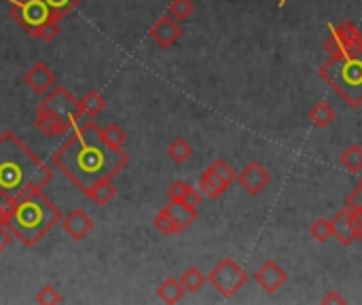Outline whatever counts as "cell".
<instances>
[{
	"mask_svg": "<svg viewBox=\"0 0 362 305\" xmlns=\"http://www.w3.org/2000/svg\"><path fill=\"white\" fill-rule=\"evenodd\" d=\"M81 2H83V0H45V4L49 6L51 15L57 17V19H62V17H66L68 13H72Z\"/></svg>",
	"mask_w": 362,
	"mask_h": 305,
	"instance_id": "26",
	"label": "cell"
},
{
	"mask_svg": "<svg viewBox=\"0 0 362 305\" xmlns=\"http://www.w3.org/2000/svg\"><path fill=\"white\" fill-rule=\"evenodd\" d=\"M331 229L333 238H337L344 246H350L356 242V212L350 206H344L331 221Z\"/></svg>",
	"mask_w": 362,
	"mask_h": 305,
	"instance_id": "15",
	"label": "cell"
},
{
	"mask_svg": "<svg viewBox=\"0 0 362 305\" xmlns=\"http://www.w3.org/2000/svg\"><path fill=\"white\" fill-rule=\"evenodd\" d=\"M210 170L218 176V178H223L227 185H231L233 180H235V172L229 168V163L225 161V159H221V157H216L212 163H210Z\"/></svg>",
	"mask_w": 362,
	"mask_h": 305,
	"instance_id": "29",
	"label": "cell"
},
{
	"mask_svg": "<svg viewBox=\"0 0 362 305\" xmlns=\"http://www.w3.org/2000/svg\"><path fill=\"white\" fill-rule=\"evenodd\" d=\"M161 212L170 219V223L174 227V234H185L197 219V208H193V206H189V204H185L180 200H170L161 208Z\"/></svg>",
	"mask_w": 362,
	"mask_h": 305,
	"instance_id": "11",
	"label": "cell"
},
{
	"mask_svg": "<svg viewBox=\"0 0 362 305\" xmlns=\"http://www.w3.org/2000/svg\"><path fill=\"white\" fill-rule=\"evenodd\" d=\"M78 108L83 115L87 117H98L104 108H106V98L98 91V89H89L81 100H78Z\"/></svg>",
	"mask_w": 362,
	"mask_h": 305,
	"instance_id": "19",
	"label": "cell"
},
{
	"mask_svg": "<svg viewBox=\"0 0 362 305\" xmlns=\"http://www.w3.org/2000/svg\"><path fill=\"white\" fill-rule=\"evenodd\" d=\"M13 242H15V236L11 227L6 225V221H0V253H4Z\"/></svg>",
	"mask_w": 362,
	"mask_h": 305,
	"instance_id": "33",
	"label": "cell"
},
{
	"mask_svg": "<svg viewBox=\"0 0 362 305\" xmlns=\"http://www.w3.org/2000/svg\"><path fill=\"white\" fill-rule=\"evenodd\" d=\"M168 13L176 19V21H185L195 13V2L193 0H172L168 6Z\"/></svg>",
	"mask_w": 362,
	"mask_h": 305,
	"instance_id": "25",
	"label": "cell"
},
{
	"mask_svg": "<svg viewBox=\"0 0 362 305\" xmlns=\"http://www.w3.org/2000/svg\"><path fill=\"white\" fill-rule=\"evenodd\" d=\"M85 195H87L93 204L106 206V204H110L112 197L117 195V187L112 185V178H104V180L95 183L89 191H85Z\"/></svg>",
	"mask_w": 362,
	"mask_h": 305,
	"instance_id": "17",
	"label": "cell"
},
{
	"mask_svg": "<svg viewBox=\"0 0 362 305\" xmlns=\"http://www.w3.org/2000/svg\"><path fill=\"white\" fill-rule=\"evenodd\" d=\"M15 202H17V200H13V197H8V195H0V221H6V217L11 214Z\"/></svg>",
	"mask_w": 362,
	"mask_h": 305,
	"instance_id": "35",
	"label": "cell"
},
{
	"mask_svg": "<svg viewBox=\"0 0 362 305\" xmlns=\"http://www.w3.org/2000/svg\"><path fill=\"white\" fill-rule=\"evenodd\" d=\"M191 155H193V146L185 138H174L168 146V157L174 163H185L191 159Z\"/></svg>",
	"mask_w": 362,
	"mask_h": 305,
	"instance_id": "23",
	"label": "cell"
},
{
	"mask_svg": "<svg viewBox=\"0 0 362 305\" xmlns=\"http://www.w3.org/2000/svg\"><path fill=\"white\" fill-rule=\"evenodd\" d=\"M227 189H229V185L223 178H218L210 168L199 176V191H202V195H206L210 200H218Z\"/></svg>",
	"mask_w": 362,
	"mask_h": 305,
	"instance_id": "16",
	"label": "cell"
},
{
	"mask_svg": "<svg viewBox=\"0 0 362 305\" xmlns=\"http://www.w3.org/2000/svg\"><path fill=\"white\" fill-rule=\"evenodd\" d=\"M335 119H337V115H335V110L331 108V104H327V102H318V104H314V108L310 110V121H312L314 127L325 130V127L333 125Z\"/></svg>",
	"mask_w": 362,
	"mask_h": 305,
	"instance_id": "20",
	"label": "cell"
},
{
	"mask_svg": "<svg viewBox=\"0 0 362 305\" xmlns=\"http://www.w3.org/2000/svg\"><path fill=\"white\" fill-rule=\"evenodd\" d=\"M59 36V19L57 17H51L49 21H45L38 30H36V34H34V38H40V40H45V42H51V40H55Z\"/></svg>",
	"mask_w": 362,
	"mask_h": 305,
	"instance_id": "28",
	"label": "cell"
},
{
	"mask_svg": "<svg viewBox=\"0 0 362 305\" xmlns=\"http://www.w3.org/2000/svg\"><path fill=\"white\" fill-rule=\"evenodd\" d=\"M341 166L348 170V172H354V174H361L362 172V146L361 144H350L341 157H339Z\"/></svg>",
	"mask_w": 362,
	"mask_h": 305,
	"instance_id": "22",
	"label": "cell"
},
{
	"mask_svg": "<svg viewBox=\"0 0 362 305\" xmlns=\"http://www.w3.org/2000/svg\"><path fill=\"white\" fill-rule=\"evenodd\" d=\"M255 282L267 295H274V293H278L288 282V274L276 261H267V263H263V267H259L255 272Z\"/></svg>",
	"mask_w": 362,
	"mask_h": 305,
	"instance_id": "14",
	"label": "cell"
},
{
	"mask_svg": "<svg viewBox=\"0 0 362 305\" xmlns=\"http://www.w3.org/2000/svg\"><path fill=\"white\" fill-rule=\"evenodd\" d=\"M362 34L352 21H341L331 28L329 38L325 40V49L329 57L335 55H358L362 53Z\"/></svg>",
	"mask_w": 362,
	"mask_h": 305,
	"instance_id": "7",
	"label": "cell"
},
{
	"mask_svg": "<svg viewBox=\"0 0 362 305\" xmlns=\"http://www.w3.org/2000/svg\"><path fill=\"white\" fill-rule=\"evenodd\" d=\"M8 2H11L13 21L19 23L30 36H34L36 30L53 17L45 0H8Z\"/></svg>",
	"mask_w": 362,
	"mask_h": 305,
	"instance_id": "8",
	"label": "cell"
},
{
	"mask_svg": "<svg viewBox=\"0 0 362 305\" xmlns=\"http://www.w3.org/2000/svg\"><path fill=\"white\" fill-rule=\"evenodd\" d=\"M36 304L57 305V304H62V295L57 293V289H55V287L47 284V287H42V289L36 293Z\"/></svg>",
	"mask_w": 362,
	"mask_h": 305,
	"instance_id": "30",
	"label": "cell"
},
{
	"mask_svg": "<svg viewBox=\"0 0 362 305\" xmlns=\"http://www.w3.org/2000/svg\"><path fill=\"white\" fill-rule=\"evenodd\" d=\"M59 223H62L64 234H66L70 240H74V242L85 240V236L91 234L93 227H95L93 219H91L85 210H81V208H74L72 212H68Z\"/></svg>",
	"mask_w": 362,
	"mask_h": 305,
	"instance_id": "13",
	"label": "cell"
},
{
	"mask_svg": "<svg viewBox=\"0 0 362 305\" xmlns=\"http://www.w3.org/2000/svg\"><path fill=\"white\" fill-rule=\"evenodd\" d=\"M23 85L36 96H45L55 87V72L45 62H36L23 72Z\"/></svg>",
	"mask_w": 362,
	"mask_h": 305,
	"instance_id": "10",
	"label": "cell"
},
{
	"mask_svg": "<svg viewBox=\"0 0 362 305\" xmlns=\"http://www.w3.org/2000/svg\"><path fill=\"white\" fill-rule=\"evenodd\" d=\"M189 187L191 185H187V183H182V180H174L170 187H168V200H185V195H187V191H189Z\"/></svg>",
	"mask_w": 362,
	"mask_h": 305,
	"instance_id": "31",
	"label": "cell"
},
{
	"mask_svg": "<svg viewBox=\"0 0 362 305\" xmlns=\"http://www.w3.org/2000/svg\"><path fill=\"white\" fill-rule=\"evenodd\" d=\"M208 282L206 274L199 270V267H187L182 274H180V284L185 287L187 293H197L204 289V284Z\"/></svg>",
	"mask_w": 362,
	"mask_h": 305,
	"instance_id": "21",
	"label": "cell"
},
{
	"mask_svg": "<svg viewBox=\"0 0 362 305\" xmlns=\"http://www.w3.org/2000/svg\"><path fill=\"white\" fill-rule=\"evenodd\" d=\"M153 225H155V229H157L159 234H163V236H174V227H172L170 219H168L161 210L157 212V217H155Z\"/></svg>",
	"mask_w": 362,
	"mask_h": 305,
	"instance_id": "32",
	"label": "cell"
},
{
	"mask_svg": "<svg viewBox=\"0 0 362 305\" xmlns=\"http://www.w3.org/2000/svg\"><path fill=\"white\" fill-rule=\"evenodd\" d=\"M361 51H362V47H361Z\"/></svg>",
	"mask_w": 362,
	"mask_h": 305,
	"instance_id": "39",
	"label": "cell"
},
{
	"mask_svg": "<svg viewBox=\"0 0 362 305\" xmlns=\"http://www.w3.org/2000/svg\"><path fill=\"white\" fill-rule=\"evenodd\" d=\"M361 183H362V180H361Z\"/></svg>",
	"mask_w": 362,
	"mask_h": 305,
	"instance_id": "40",
	"label": "cell"
},
{
	"mask_svg": "<svg viewBox=\"0 0 362 305\" xmlns=\"http://www.w3.org/2000/svg\"><path fill=\"white\" fill-rule=\"evenodd\" d=\"M206 278L225 299L235 297L248 282V274L231 257H225Z\"/></svg>",
	"mask_w": 362,
	"mask_h": 305,
	"instance_id": "6",
	"label": "cell"
},
{
	"mask_svg": "<svg viewBox=\"0 0 362 305\" xmlns=\"http://www.w3.org/2000/svg\"><path fill=\"white\" fill-rule=\"evenodd\" d=\"M185 287L180 284V280L176 278H165L159 287H157V297L163 301V304H178L182 297H185Z\"/></svg>",
	"mask_w": 362,
	"mask_h": 305,
	"instance_id": "18",
	"label": "cell"
},
{
	"mask_svg": "<svg viewBox=\"0 0 362 305\" xmlns=\"http://www.w3.org/2000/svg\"><path fill=\"white\" fill-rule=\"evenodd\" d=\"M148 36H151L161 49H170V47H174V45L180 40L182 28H180V23H178L172 15H165V17H159V19L153 23V28L148 30Z\"/></svg>",
	"mask_w": 362,
	"mask_h": 305,
	"instance_id": "12",
	"label": "cell"
},
{
	"mask_svg": "<svg viewBox=\"0 0 362 305\" xmlns=\"http://www.w3.org/2000/svg\"><path fill=\"white\" fill-rule=\"evenodd\" d=\"M346 206H350L354 212H362V183H358V187L346 197Z\"/></svg>",
	"mask_w": 362,
	"mask_h": 305,
	"instance_id": "34",
	"label": "cell"
},
{
	"mask_svg": "<svg viewBox=\"0 0 362 305\" xmlns=\"http://www.w3.org/2000/svg\"><path fill=\"white\" fill-rule=\"evenodd\" d=\"M34 113L36 127L49 138L72 132L83 119L78 100L66 87H53L51 91H47Z\"/></svg>",
	"mask_w": 362,
	"mask_h": 305,
	"instance_id": "4",
	"label": "cell"
},
{
	"mask_svg": "<svg viewBox=\"0 0 362 305\" xmlns=\"http://www.w3.org/2000/svg\"><path fill=\"white\" fill-rule=\"evenodd\" d=\"M310 236H312L316 242H320V244L329 242V240H331V236H333L331 221H327V219H316V221L310 225Z\"/></svg>",
	"mask_w": 362,
	"mask_h": 305,
	"instance_id": "27",
	"label": "cell"
},
{
	"mask_svg": "<svg viewBox=\"0 0 362 305\" xmlns=\"http://www.w3.org/2000/svg\"><path fill=\"white\" fill-rule=\"evenodd\" d=\"M51 180V168L15 132L6 130L0 134V195L19 200L28 193L42 191Z\"/></svg>",
	"mask_w": 362,
	"mask_h": 305,
	"instance_id": "2",
	"label": "cell"
},
{
	"mask_svg": "<svg viewBox=\"0 0 362 305\" xmlns=\"http://www.w3.org/2000/svg\"><path fill=\"white\" fill-rule=\"evenodd\" d=\"M235 180L240 183V187L250 193V195H259L263 193L269 185H272V174L267 172V168H263L259 161H250L238 176Z\"/></svg>",
	"mask_w": 362,
	"mask_h": 305,
	"instance_id": "9",
	"label": "cell"
},
{
	"mask_svg": "<svg viewBox=\"0 0 362 305\" xmlns=\"http://www.w3.org/2000/svg\"><path fill=\"white\" fill-rule=\"evenodd\" d=\"M320 304H348V299L341 297L337 291H331V293H327V295L320 299Z\"/></svg>",
	"mask_w": 362,
	"mask_h": 305,
	"instance_id": "37",
	"label": "cell"
},
{
	"mask_svg": "<svg viewBox=\"0 0 362 305\" xmlns=\"http://www.w3.org/2000/svg\"><path fill=\"white\" fill-rule=\"evenodd\" d=\"M185 204H189V206H193V208H197L199 204H202V191L199 189H193V187H189V191H187V195H185V200H182Z\"/></svg>",
	"mask_w": 362,
	"mask_h": 305,
	"instance_id": "36",
	"label": "cell"
},
{
	"mask_svg": "<svg viewBox=\"0 0 362 305\" xmlns=\"http://www.w3.org/2000/svg\"><path fill=\"white\" fill-rule=\"evenodd\" d=\"M356 240L362 242V212H356Z\"/></svg>",
	"mask_w": 362,
	"mask_h": 305,
	"instance_id": "38",
	"label": "cell"
},
{
	"mask_svg": "<svg viewBox=\"0 0 362 305\" xmlns=\"http://www.w3.org/2000/svg\"><path fill=\"white\" fill-rule=\"evenodd\" d=\"M102 138H104V142H106L110 149H121V146L125 144V140H127V134H125V130L119 127L117 123H108V125L102 127Z\"/></svg>",
	"mask_w": 362,
	"mask_h": 305,
	"instance_id": "24",
	"label": "cell"
},
{
	"mask_svg": "<svg viewBox=\"0 0 362 305\" xmlns=\"http://www.w3.org/2000/svg\"><path fill=\"white\" fill-rule=\"evenodd\" d=\"M59 221V208L42 191H34L19 197L11 214L6 217V225L11 227L15 240L28 248L36 246Z\"/></svg>",
	"mask_w": 362,
	"mask_h": 305,
	"instance_id": "3",
	"label": "cell"
},
{
	"mask_svg": "<svg viewBox=\"0 0 362 305\" xmlns=\"http://www.w3.org/2000/svg\"><path fill=\"white\" fill-rule=\"evenodd\" d=\"M127 163L129 155L123 149H110L93 121H81L53 153V166L72 180L81 193L104 178H115Z\"/></svg>",
	"mask_w": 362,
	"mask_h": 305,
	"instance_id": "1",
	"label": "cell"
},
{
	"mask_svg": "<svg viewBox=\"0 0 362 305\" xmlns=\"http://www.w3.org/2000/svg\"><path fill=\"white\" fill-rule=\"evenodd\" d=\"M320 79L331 85L341 100H346L352 108L362 104V53L358 55H335L329 57L320 70Z\"/></svg>",
	"mask_w": 362,
	"mask_h": 305,
	"instance_id": "5",
	"label": "cell"
}]
</instances>
